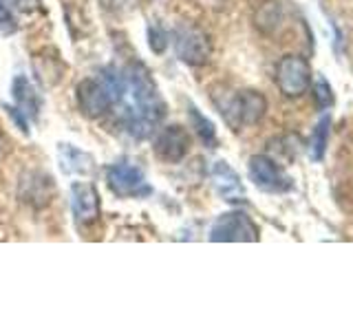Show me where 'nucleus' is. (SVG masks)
I'll return each mask as SVG.
<instances>
[{"label":"nucleus","instance_id":"nucleus-1","mask_svg":"<svg viewBox=\"0 0 353 331\" xmlns=\"http://www.w3.org/2000/svg\"><path fill=\"white\" fill-rule=\"evenodd\" d=\"M126 93L132 97V106L126 108V128L130 135L146 137L150 128L165 115V104L159 95L150 71L141 62H132L126 69Z\"/></svg>","mask_w":353,"mask_h":331},{"label":"nucleus","instance_id":"nucleus-2","mask_svg":"<svg viewBox=\"0 0 353 331\" xmlns=\"http://www.w3.org/2000/svg\"><path fill=\"white\" fill-rule=\"evenodd\" d=\"M221 108V115L225 117L228 124L232 126H254L263 119L265 110H268V99L259 91H241L232 95L228 102H216Z\"/></svg>","mask_w":353,"mask_h":331},{"label":"nucleus","instance_id":"nucleus-3","mask_svg":"<svg viewBox=\"0 0 353 331\" xmlns=\"http://www.w3.org/2000/svg\"><path fill=\"white\" fill-rule=\"evenodd\" d=\"M309 82H312V69L309 62L301 55H285L276 64V84L285 97H301L307 93Z\"/></svg>","mask_w":353,"mask_h":331},{"label":"nucleus","instance_id":"nucleus-4","mask_svg":"<svg viewBox=\"0 0 353 331\" xmlns=\"http://www.w3.org/2000/svg\"><path fill=\"white\" fill-rule=\"evenodd\" d=\"M106 183L117 197H146L150 188L143 179V170L137 163L119 161L106 170Z\"/></svg>","mask_w":353,"mask_h":331},{"label":"nucleus","instance_id":"nucleus-5","mask_svg":"<svg viewBox=\"0 0 353 331\" xmlns=\"http://www.w3.org/2000/svg\"><path fill=\"white\" fill-rule=\"evenodd\" d=\"M210 241L254 243V241H259V228L254 225V221L245 212H228V214H221L212 223V228H210Z\"/></svg>","mask_w":353,"mask_h":331},{"label":"nucleus","instance_id":"nucleus-6","mask_svg":"<svg viewBox=\"0 0 353 331\" xmlns=\"http://www.w3.org/2000/svg\"><path fill=\"white\" fill-rule=\"evenodd\" d=\"M174 51L179 60L190 66H201L210 58V40L196 27H181L174 33Z\"/></svg>","mask_w":353,"mask_h":331},{"label":"nucleus","instance_id":"nucleus-7","mask_svg":"<svg viewBox=\"0 0 353 331\" xmlns=\"http://www.w3.org/2000/svg\"><path fill=\"white\" fill-rule=\"evenodd\" d=\"M77 104H80L86 117H102L115 102L102 80L88 77V80L77 86Z\"/></svg>","mask_w":353,"mask_h":331},{"label":"nucleus","instance_id":"nucleus-8","mask_svg":"<svg viewBox=\"0 0 353 331\" xmlns=\"http://www.w3.org/2000/svg\"><path fill=\"white\" fill-rule=\"evenodd\" d=\"M250 179L254 181V185H259L261 190H268V192L290 190V179H287L279 166L270 157H265V154H254L250 159Z\"/></svg>","mask_w":353,"mask_h":331},{"label":"nucleus","instance_id":"nucleus-9","mask_svg":"<svg viewBox=\"0 0 353 331\" xmlns=\"http://www.w3.org/2000/svg\"><path fill=\"white\" fill-rule=\"evenodd\" d=\"M71 208L75 223L80 228H88L97 223L99 219V194L91 183H73L71 188Z\"/></svg>","mask_w":353,"mask_h":331},{"label":"nucleus","instance_id":"nucleus-10","mask_svg":"<svg viewBox=\"0 0 353 331\" xmlns=\"http://www.w3.org/2000/svg\"><path fill=\"white\" fill-rule=\"evenodd\" d=\"M152 146L159 159L168 163H179L190 150V135L181 126H168L159 132Z\"/></svg>","mask_w":353,"mask_h":331},{"label":"nucleus","instance_id":"nucleus-11","mask_svg":"<svg viewBox=\"0 0 353 331\" xmlns=\"http://www.w3.org/2000/svg\"><path fill=\"white\" fill-rule=\"evenodd\" d=\"M212 181H214L216 192L223 197L225 201H243V197H245L239 174L232 170L225 161H216L212 166Z\"/></svg>","mask_w":353,"mask_h":331},{"label":"nucleus","instance_id":"nucleus-12","mask_svg":"<svg viewBox=\"0 0 353 331\" xmlns=\"http://www.w3.org/2000/svg\"><path fill=\"white\" fill-rule=\"evenodd\" d=\"M11 91H14V99H16V110H22L27 117L31 119H38L40 115V108H42V99L38 95V91L33 88V84L27 80L25 75H18L14 80V86H11Z\"/></svg>","mask_w":353,"mask_h":331},{"label":"nucleus","instance_id":"nucleus-13","mask_svg":"<svg viewBox=\"0 0 353 331\" xmlns=\"http://www.w3.org/2000/svg\"><path fill=\"white\" fill-rule=\"evenodd\" d=\"M22 188H27V194L31 203L42 205L49 201L51 194V179L44 174H29V181H22Z\"/></svg>","mask_w":353,"mask_h":331},{"label":"nucleus","instance_id":"nucleus-14","mask_svg":"<svg viewBox=\"0 0 353 331\" xmlns=\"http://www.w3.org/2000/svg\"><path fill=\"white\" fill-rule=\"evenodd\" d=\"M329 132H331V117L325 115V117L316 124L314 135H312V141H309V152H312V159H314V161H320V159L325 157L327 141H329Z\"/></svg>","mask_w":353,"mask_h":331},{"label":"nucleus","instance_id":"nucleus-15","mask_svg":"<svg viewBox=\"0 0 353 331\" xmlns=\"http://www.w3.org/2000/svg\"><path fill=\"white\" fill-rule=\"evenodd\" d=\"M190 119L194 124L199 139H201L208 148H214L216 146V130H214L212 121H210L208 117H203L201 113H199V108H194V106H190Z\"/></svg>","mask_w":353,"mask_h":331},{"label":"nucleus","instance_id":"nucleus-16","mask_svg":"<svg viewBox=\"0 0 353 331\" xmlns=\"http://www.w3.org/2000/svg\"><path fill=\"white\" fill-rule=\"evenodd\" d=\"M314 91H316V102H318L320 108H329L331 104L336 102V95H334V91H331V86H329V82L325 80V77H318Z\"/></svg>","mask_w":353,"mask_h":331},{"label":"nucleus","instance_id":"nucleus-17","mask_svg":"<svg viewBox=\"0 0 353 331\" xmlns=\"http://www.w3.org/2000/svg\"><path fill=\"white\" fill-rule=\"evenodd\" d=\"M5 3L11 9L22 11V14H33V11L42 9V0H5Z\"/></svg>","mask_w":353,"mask_h":331},{"label":"nucleus","instance_id":"nucleus-18","mask_svg":"<svg viewBox=\"0 0 353 331\" xmlns=\"http://www.w3.org/2000/svg\"><path fill=\"white\" fill-rule=\"evenodd\" d=\"M165 44H168V40H165V33L157 27H152L150 29V47L154 53H163L165 49Z\"/></svg>","mask_w":353,"mask_h":331},{"label":"nucleus","instance_id":"nucleus-19","mask_svg":"<svg viewBox=\"0 0 353 331\" xmlns=\"http://www.w3.org/2000/svg\"><path fill=\"white\" fill-rule=\"evenodd\" d=\"M0 31H3V33L16 31V22H14V18H11V14H9V9L3 3H0Z\"/></svg>","mask_w":353,"mask_h":331},{"label":"nucleus","instance_id":"nucleus-20","mask_svg":"<svg viewBox=\"0 0 353 331\" xmlns=\"http://www.w3.org/2000/svg\"><path fill=\"white\" fill-rule=\"evenodd\" d=\"M0 152H3V132H0Z\"/></svg>","mask_w":353,"mask_h":331}]
</instances>
